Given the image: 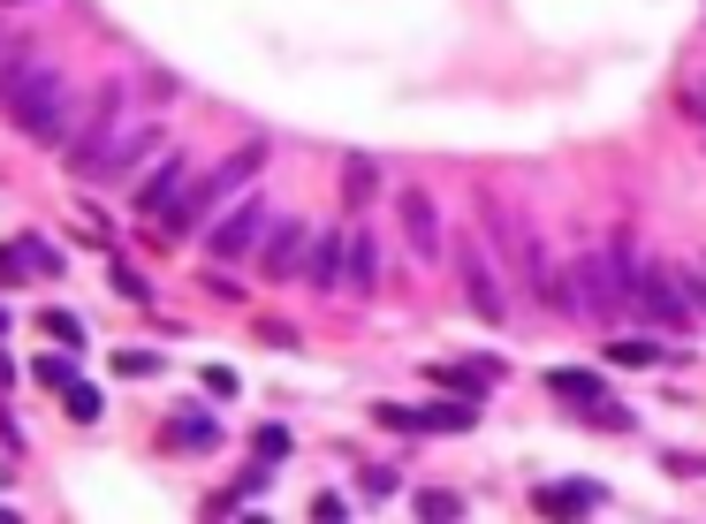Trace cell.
<instances>
[{
  "mask_svg": "<svg viewBox=\"0 0 706 524\" xmlns=\"http://www.w3.org/2000/svg\"><path fill=\"white\" fill-rule=\"evenodd\" d=\"M676 289H684V305L706 319V274H676Z\"/></svg>",
  "mask_w": 706,
  "mask_h": 524,
  "instance_id": "cell-20",
  "label": "cell"
},
{
  "mask_svg": "<svg viewBox=\"0 0 706 524\" xmlns=\"http://www.w3.org/2000/svg\"><path fill=\"white\" fill-rule=\"evenodd\" d=\"M183 190H190V168L167 152L160 175H145V182H137V214H175V206H183Z\"/></svg>",
  "mask_w": 706,
  "mask_h": 524,
  "instance_id": "cell-9",
  "label": "cell"
},
{
  "mask_svg": "<svg viewBox=\"0 0 706 524\" xmlns=\"http://www.w3.org/2000/svg\"><path fill=\"white\" fill-rule=\"evenodd\" d=\"M122 137V85H107L99 99H91V122H84V137H69V175H91L99 160H107V145Z\"/></svg>",
  "mask_w": 706,
  "mask_h": 524,
  "instance_id": "cell-4",
  "label": "cell"
},
{
  "mask_svg": "<svg viewBox=\"0 0 706 524\" xmlns=\"http://www.w3.org/2000/svg\"><path fill=\"white\" fill-rule=\"evenodd\" d=\"M570 289H578V312H592V319H616V312H624V297H630L616 244H608V251H585L578 274H570Z\"/></svg>",
  "mask_w": 706,
  "mask_h": 524,
  "instance_id": "cell-3",
  "label": "cell"
},
{
  "mask_svg": "<svg viewBox=\"0 0 706 524\" xmlns=\"http://www.w3.org/2000/svg\"><path fill=\"white\" fill-rule=\"evenodd\" d=\"M608 357H616V365H654V357H661V343H646V335H624Z\"/></svg>",
  "mask_w": 706,
  "mask_h": 524,
  "instance_id": "cell-16",
  "label": "cell"
},
{
  "mask_svg": "<svg viewBox=\"0 0 706 524\" xmlns=\"http://www.w3.org/2000/svg\"><path fill=\"white\" fill-rule=\"evenodd\" d=\"M373 281H380V259H373V244L357 236L350 244V289H373Z\"/></svg>",
  "mask_w": 706,
  "mask_h": 524,
  "instance_id": "cell-15",
  "label": "cell"
},
{
  "mask_svg": "<svg viewBox=\"0 0 706 524\" xmlns=\"http://www.w3.org/2000/svg\"><path fill=\"white\" fill-rule=\"evenodd\" d=\"M31 69H39V53H31V46H8V53H0V107L16 99V85H23Z\"/></svg>",
  "mask_w": 706,
  "mask_h": 524,
  "instance_id": "cell-13",
  "label": "cell"
},
{
  "mask_svg": "<svg viewBox=\"0 0 706 524\" xmlns=\"http://www.w3.org/2000/svg\"><path fill=\"white\" fill-rule=\"evenodd\" d=\"M600 486H540V510H592Z\"/></svg>",
  "mask_w": 706,
  "mask_h": 524,
  "instance_id": "cell-14",
  "label": "cell"
},
{
  "mask_svg": "<svg viewBox=\"0 0 706 524\" xmlns=\"http://www.w3.org/2000/svg\"><path fill=\"white\" fill-rule=\"evenodd\" d=\"M380 418H388V426H403V434H471V426H479V411H471V403H441V411L380 403Z\"/></svg>",
  "mask_w": 706,
  "mask_h": 524,
  "instance_id": "cell-7",
  "label": "cell"
},
{
  "mask_svg": "<svg viewBox=\"0 0 706 524\" xmlns=\"http://www.w3.org/2000/svg\"><path fill=\"white\" fill-rule=\"evenodd\" d=\"M403 228H411V251L418 259H441V214L425 190H403Z\"/></svg>",
  "mask_w": 706,
  "mask_h": 524,
  "instance_id": "cell-10",
  "label": "cell"
},
{
  "mask_svg": "<svg viewBox=\"0 0 706 524\" xmlns=\"http://www.w3.org/2000/svg\"><path fill=\"white\" fill-rule=\"evenodd\" d=\"M175 441H198V448H206V441H213V418H183V426H175Z\"/></svg>",
  "mask_w": 706,
  "mask_h": 524,
  "instance_id": "cell-23",
  "label": "cell"
},
{
  "mask_svg": "<svg viewBox=\"0 0 706 524\" xmlns=\"http://www.w3.org/2000/svg\"><path fill=\"white\" fill-rule=\"evenodd\" d=\"M457 266H463V289H471V312L479 319H509V289L494 281V266L479 244H457Z\"/></svg>",
  "mask_w": 706,
  "mask_h": 524,
  "instance_id": "cell-5",
  "label": "cell"
},
{
  "mask_svg": "<svg viewBox=\"0 0 706 524\" xmlns=\"http://www.w3.org/2000/svg\"><path fill=\"white\" fill-rule=\"evenodd\" d=\"M258 168H266V145H244V152H228V160H220V168H213L198 190H183V206L167 214V236H190L198 220H213V214H220V206H228V198H236V190L251 182V175H258Z\"/></svg>",
  "mask_w": 706,
  "mask_h": 524,
  "instance_id": "cell-1",
  "label": "cell"
},
{
  "mask_svg": "<svg viewBox=\"0 0 706 524\" xmlns=\"http://www.w3.org/2000/svg\"><path fill=\"white\" fill-rule=\"evenodd\" d=\"M463 502L457 494H441V486H433V494H418V517H457Z\"/></svg>",
  "mask_w": 706,
  "mask_h": 524,
  "instance_id": "cell-18",
  "label": "cell"
},
{
  "mask_svg": "<svg viewBox=\"0 0 706 524\" xmlns=\"http://www.w3.org/2000/svg\"><path fill=\"white\" fill-rule=\"evenodd\" d=\"M296 259H304V220H282V228H266V274L282 281V274H296Z\"/></svg>",
  "mask_w": 706,
  "mask_h": 524,
  "instance_id": "cell-12",
  "label": "cell"
},
{
  "mask_svg": "<svg viewBox=\"0 0 706 524\" xmlns=\"http://www.w3.org/2000/svg\"><path fill=\"white\" fill-rule=\"evenodd\" d=\"M274 220H266V206H236V214H220L213 220V259H244V251H258V236H266Z\"/></svg>",
  "mask_w": 706,
  "mask_h": 524,
  "instance_id": "cell-6",
  "label": "cell"
},
{
  "mask_svg": "<svg viewBox=\"0 0 706 524\" xmlns=\"http://www.w3.org/2000/svg\"><path fill=\"white\" fill-rule=\"evenodd\" d=\"M304 274H312V289H334V281H342V228H320V236H312Z\"/></svg>",
  "mask_w": 706,
  "mask_h": 524,
  "instance_id": "cell-11",
  "label": "cell"
},
{
  "mask_svg": "<svg viewBox=\"0 0 706 524\" xmlns=\"http://www.w3.org/2000/svg\"><path fill=\"white\" fill-rule=\"evenodd\" d=\"M153 152H160V130H153V122H137V130H122L115 137V145H107V160H99V182H129V175H137V160H153Z\"/></svg>",
  "mask_w": 706,
  "mask_h": 524,
  "instance_id": "cell-8",
  "label": "cell"
},
{
  "mask_svg": "<svg viewBox=\"0 0 706 524\" xmlns=\"http://www.w3.org/2000/svg\"><path fill=\"white\" fill-rule=\"evenodd\" d=\"M547 388H555V395H578V403H600V380H592V373H555Z\"/></svg>",
  "mask_w": 706,
  "mask_h": 524,
  "instance_id": "cell-17",
  "label": "cell"
},
{
  "mask_svg": "<svg viewBox=\"0 0 706 524\" xmlns=\"http://www.w3.org/2000/svg\"><path fill=\"white\" fill-rule=\"evenodd\" d=\"M0 8H23V0H0Z\"/></svg>",
  "mask_w": 706,
  "mask_h": 524,
  "instance_id": "cell-24",
  "label": "cell"
},
{
  "mask_svg": "<svg viewBox=\"0 0 706 524\" xmlns=\"http://www.w3.org/2000/svg\"><path fill=\"white\" fill-rule=\"evenodd\" d=\"M357 486H365V494H380V502H388V494H395V472H388V464H373V472H365V479H357Z\"/></svg>",
  "mask_w": 706,
  "mask_h": 524,
  "instance_id": "cell-21",
  "label": "cell"
},
{
  "mask_svg": "<svg viewBox=\"0 0 706 524\" xmlns=\"http://www.w3.org/2000/svg\"><path fill=\"white\" fill-rule=\"evenodd\" d=\"M8 115H16V130L23 137H69V85H61V69H31L16 99H8Z\"/></svg>",
  "mask_w": 706,
  "mask_h": 524,
  "instance_id": "cell-2",
  "label": "cell"
},
{
  "mask_svg": "<svg viewBox=\"0 0 706 524\" xmlns=\"http://www.w3.org/2000/svg\"><path fill=\"white\" fill-rule=\"evenodd\" d=\"M69 418H99V395H91V388H69Z\"/></svg>",
  "mask_w": 706,
  "mask_h": 524,
  "instance_id": "cell-22",
  "label": "cell"
},
{
  "mask_svg": "<svg viewBox=\"0 0 706 524\" xmlns=\"http://www.w3.org/2000/svg\"><path fill=\"white\" fill-rule=\"evenodd\" d=\"M342 190H350V198H373V160H350V175H342Z\"/></svg>",
  "mask_w": 706,
  "mask_h": 524,
  "instance_id": "cell-19",
  "label": "cell"
}]
</instances>
